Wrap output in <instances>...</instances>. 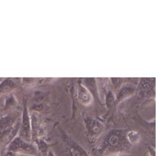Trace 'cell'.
<instances>
[{"instance_id":"1","label":"cell","mask_w":156,"mask_h":156,"mask_svg":"<svg viewBox=\"0 0 156 156\" xmlns=\"http://www.w3.org/2000/svg\"><path fill=\"white\" fill-rule=\"evenodd\" d=\"M126 133L124 130L109 131L101 143L95 147V154L98 156H119L129 153L132 146L129 143Z\"/></svg>"},{"instance_id":"2","label":"cell","mask_w":156,"mask_h":156,"mask_svg":"<svg viewBox=\"0 0 156 156\" xmlns=\"http://www.w3.org/2000/svg\"><path fill=\"white\" fill-rule=\"evenodd\" d=\"M21 121L16 115L0 116V156L18 135Z\"/></svg>"},{"instance_id":"3","label":"cell","mask_w":156,"mask_h":156,"mask_svg":"<svg viewBox=\"0 0 156 156\" xmlns=\"http://www.w3.org/2000/svg\"><path fill=\"white\" fill-rule=\"evenodd\" d=\"M5 151H11L19 155L40 156L34 143L27 142L18 136L11 141Z\"/></svg>"},{"instance_id":"4","label":"cell","mask_w":156,"mask_h":156,"mask_svg":"<svg viewBox=\"0 0 156 156\" xmlns=\"http://www.w3.org/2000/svg\"><path fill=\"white\" fill-rule=\"evenodd\" d=\"M84 122L87 135L91 143L94 144L96 140L103 133L104 126L100 121L91 117L86 118Z\"/></svg>"},{"instance_id":"5","label":"cell","mask_w":156,"mask_h":156,"mask_svg":"<svg viewBox=\"0 0 156 156\" xmlns=\"http://www.w3.org/2000/svg\"><path fill=\"white\" fill-rule=\"evenodd\" d=\"M65 145L64 156H91L89 153L78 143L68 135H64Z\"/></svg>"},{"instance_id":"6","label":"cell","mask_w":156,"mask_h":156,"mask_svg":"<svg viewBox=\"0 0 156 156\" xmlns=\"http://www.w3.org/2000/svg\"><path fill=\"white\" fill-rule=\"evenodd\" d=\"M17 136L27 142H32L30 119L26 105L24 107L22 118Z\"/></svg>"},{"instance_id":"7","label":"cell","mask_w":156,"mask_h":156,"mask_svg":"<svg viewBox=\"0 0 156 156\" xmlns=\"http://www.w3.org/2000/svg\"><path fill=\"white\" fill-rule=\"evenodd\" d=\"M31 126L32 142L33 143L37 139L41 138L44 133V127L39 115L32 113L30 116Z\"/></svg>"},{"instance_id":"8","label":"cell","mask_w":156,"mask_h":156,"mask_svg":"<svg viewBox=\"0 0 156 156\" xmlns=\"http://www.w3.org/2000/svg\"><path fill=\"white\" fill-rule=\"evenodd\" d=\"M77 97L78 101L84 105H89L91 104L93 98L88 90L82 85H79L77 90Z\"/></svg>"},{"instance_id":"9","label":"cell","mask_w":156,"mask_h":156,"mask_svg":"<svg viewBox=\"0 0 156 156\" xmlns=\"http://www.w3.org/2000/svg\"><path fill=\"white\" fill-rule=\"evenodd\" d=\"M33 143L35 144L40 156H47V154L50 149V145L46 141L41 138H39Z\"/></svg>"},{"instance_id":"10","label":"cell","mask_w":156,"mask_h":156,"mask_svg":"<svg viewBox=\"0 0 156 156\" xmlns=\"http://www.w3.org/2000/svg\"><path fill=\"white\" fill-rule=\"evenodd\" d=\"M16 87L15 83L11 79L2 80L0 83V95L4 94L12 91Z\"/></svg>"},{"instance_id":"11","label":"cell","mask_w":156,"mask_h":156,"mask_svg":"<svg viewBox=\"0 0 156 156\" xmlns=\"http://www.w3.org/2000/svg\"><path fill=\"white\" fill-rule=\"evenodd\" d=\"M126 136L129 143L132 146L138 144L141 140V135H140V133L133 130L127 132Z\"/></svg>"},{"instance_id":"12","label":"cell","mask_w":156,"mask_h":156,"mask_svg":"<svg viewBox=\"0 0 156 156\" xmlns=\"http://www.w3.org/2000/svg\"><path fill=\"white\" fill-rule=\"evenodd\" d=\"M135 87L132 85H126L123 88H121L118 94V98L119 99H123L126 97H127L129 95L131 94L134 92Z\"/></svg>"},{"instance_id":"13","label":"cell","mask_w":156,"mask_h":156,"mask_svg":"<svg viewBox=\"0 0 156 156\" xmlns=\"http://www.w3.org/2000/svg\"><path fill=\"white\" fill-rule=\"evenodd\" d=\"M15 104H16V102H15V99L14 97L12 96H10L8 97V98L6 99L4 105V107H3V108L4 110L9 109L10 108H12L13 106H14L15 105Z\"/></svg>"},{"instance_id":"14","label":"cell","mask_w":156,"mask_h":156,"mask_svg":"<svg viewBox=\"0 0 156 156\" xmlns=\"http://www.w3.org/2000/svg\"><path fill=\"white\" fill-rule=\"evenodd\" d=\"M1 156H20L19 155L15 154L11 151H5Z\"/></svg>"},{"instance_id":"15","label":"cell","mask_w":156,"mask_h":156,"mask_svg":"<svg viewBox=\"0 0 156 156\" xmlns=\"http://www.w3.org/2000/svg\"><path fill=\"white\" fill-rule=\"evenodd\" d=\"M148 153L149 156H155V151L154 148H152V147H148Z\"/></svg>"},{"instance_id":"16","label":"cell","mask_w":156,"mask_h":156,"mask_svg":"<svg viewBox=\"0 0 156 156\" xmlns=\"http://www.w3.org/2000/svg\"><path fill=\"white\" fill-rule=\"evenodd\" d=\"M47 156H56V155H55V153L54 152V151L50 149L47 154Z\"/></svg>"},{"instance_id":"17","label":"cell","mask_w":156,"mask_h":156,"mask_svg":"<svg viewBox=\"0 0 156 156\" xmlns=\"http://www.w3.org/2000/svg\"><path fill=\"white\" fill-rule=\"evenodd\" d=\"M20 156H30V155H20Z\"/></svg>"}]
</instances>
